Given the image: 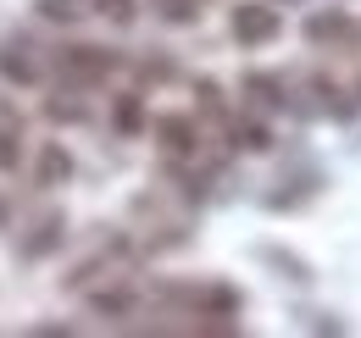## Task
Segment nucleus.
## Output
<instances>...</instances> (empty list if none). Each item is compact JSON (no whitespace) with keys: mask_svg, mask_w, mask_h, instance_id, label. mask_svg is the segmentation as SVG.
<instances>
[{"mask_svg":"<svg viewBox=\"0 0 361 338\" xmlns=\"http://www.w3.org/2000/svg\"><path fill=\"white\" fill-rule=\"evenodd\" d=\"M278 11L272 6H233V39L239 44H272L278 39Z\"/></svg>","mask_w":361,"mask_h":338,"instance_id":"f257e3e1","label":"nucleus"},{"mask_svg":"<svg viewBox=\"0 0 361 338\" xmlns=\"http://www.w3.org/2000/svg\"><path fill=\"white\" fill-rule=\"evenodd\" d=\"M262 261H272V266H278V277H295V283H312V266H306V261H300V255H289V250H278V244H262Z\"/></svg>","mask_w":361,"mask_h":338,"instance_id":"f03ea898","label":"nucleus"},{"mask_svg":"<svg viewBox=\"0 0 361 338\" xmlns=\"http://www.w3.org/2000/svg\"><path fill=\"white\" fill-rule=\"evenodd\" d=\"M67 172H73V156H67L61 144H45V156H39V183L56 189V183H67Z\"/></svg>","mask_w":361,"mask_h":338,"instance_id":"7ed1b4c3","label":"nucleus"},{"mask_svg":"<svg viewBox=\"0 0 361 338\" xmlns=\"http://www.w3.org/2000/svg\"><path fill=\"white\" fill-rule=\"evenodd\" d=\"M0 78H6V84H34V78H39V67H34L28 56H11V50H0Z\"/></svg>","mask_w":361,"mask_h":338,"instance_id":"20e7f679","label":"nucleus"},{"mask_svg":"<svg viewBox=\"0 0 361 338\" xmlns=\"http://www.w3.org/2000/svg\"><path fill=\"white\" fill-rule=\"evenodd\" d=\"M56 239H61V222L50 216V222H39V233H34V239H23V255H28V261H39V255H45Z\"/></svg>","mask_w":361,"mask_h":338,"instance_id":"39448f33","label":"nucleus"},{"mask_svg":"<svg viewBox=\"0 0 361 338\" xmlns=\"http://www.w3.org/2000/svg\"><path fill=\"white\" fill-rule=\"evenodd\" d=\"M156 11H161L167 23H195V17H200L195 0H156Z\"/></svg>","mask_w":361,"mask_h":338,"instance_id":"423d86ee","label":"nucleus"},{"mask_svg":"<svg viewBox=\"0 0 361 338\" xmlns=\"http://www.w3.org/2000/svg\"><path fill=\"white\" fill-rule=\"evenodd\" d=\"M39 17H50V23H78V0H39Z\"/></svg>","mask_w":361,"mask_h":338,"instance_id":"0eeeda50","label":"nucleus"},{"mask_svg":"<svg viewBox=\"0 0 361 338\" xmlns=\"http://www.w3.org/2000/svg\"><path fill=\"white\" fill-rule=\"evenodd\" d=\"M339 28H345V17H339V11H328V17H312V23H306V34H312V39H328V34H339Z\"/></svg>","mask_w":361,"mask_h":338,"instance_id":"6e6552de","label":"nucleus"},{"mask_svg":"<svg viewBox=\"0 0 361 338\" xmlns=\"http://www.w3.org/2000/svg\"><path fill=\"white\" fill-rule=\"evenodd\" d=\"M17 156H23V144H17L11 133H0V172H11V167H17Z\"/></svg>","mask_w":361,"mask_h":338,"instance_id":"1a4fd4ad","label":"nucleus"}]
</instances>
